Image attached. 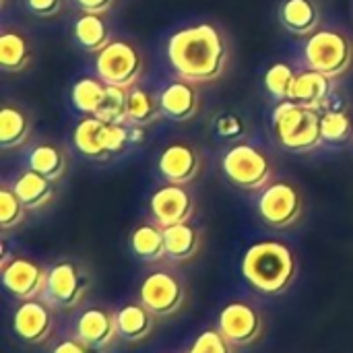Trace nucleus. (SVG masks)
<instances>
[{
	"mask_svg": "<svg viewBox=\"0 0 353 353\" xmlns=\"http://www.w3.org/2000/svg\"><path fill=\"white\" fill-rule=\"evenodd\" d=\"M168 58L180 79L190 83H209L223 72L228 50L219 29L201 23L184 27L170 37Z\"/></svg>",
	"mask_w": 353,
	"mask_h": 353,
	"instance_id": "nucleus-1",
	"label": "nucleus"
},
{
	"mask_svg": "<svg viewBox=\"0 0 353 353\" xmlns=\"http://www.w3.org/2000/svg\"><path fill=\"white\" fill-rule=\"evenodd\" d=\"M294 252L275 240H263L252 244L242 259V277L246 283L263 296H279L290 290L296 279Z\"/></svg>",
	"mask_w": 353,
	"mask_h": 353,
	"instance_id": "nucleus-2",
	"label": "nucleus"
},
{
	"mask_svg": "<svg viewBox=\"0 0 353 353\" xmlns=\"http://www.w3.org/2000/svg\"><path fill=\"white\" fill-rule=\"evenodd\" d=\"M273 130L281 147L296 153L312 151L325 141L319 110L300 105L292 99L279 101L273 110Z\"/></svg>",
	"mask_w": 353,
	"mask_h": 353,
	"instance_id": "nucleus-3",
	"label": "nucleus"
},
{
	"mask_svg": "<svg viewBox=\"0 0 353 353\" xmlns=\"http://www.w3.org/2000/svg\"><path fill=\"white\" fill-rule=\"evenodd\" d=\"M304 58L312 70L335 79L352 66L353 46L347 35L335 29H321L308 37Z\"/></svg>",
	"mask_w": 353,
	"mask_h": 353,
	"instance_id": "nucleus-4",
	"label": "nucleus"
},
{
	"mask_svg": "<svg viewBox=\"0 0 353 353\" xmlns=\"http://www.w3.org/2000/svg\"><path fill=\"white\" fill-rule=\"evenodd\" d=\"M225 178L242 190H261L271 182V161L265 153L250 145L232 147L221 161Z\"/></svg>",
	"mask_w": 353,
	"mask_h": 353,
	"instance_id": "nucleus-5",
	"label": "nucleus"
},
{
	"mask_svg": "<svg viewBox=\"0 0 353 353\" xmlns=\"http://www.w3.org/2000/svg\"><path fill=\"white\" fill-rule=\"evenodd\" d=\"M139 302L155 316H174L186 302L184 281L168 269H157L143 279L139 288Z\"/></svg>",
	"mask_w": 353,
	"mask_h": 353,
	"instance_id": "nucleus-6",
	"label": "nucleus"
},
{
	"mask_svg": "<svg viewBox=\"0 0 353 353\" xmlns=\"http://www.w3.org/2000/svg\"><path fill=\"white\" fill-rule=\"evenodd\" d=\"M97 79L114 87H134L143 70V58L128 41H110L95 60Z\"/></svg>",
	"mask_w": 353,
	"mask_h": 353,
	"instance_id": "nucleus-7",
	"label": "nucleus"
},
{
	"mask_svg": "<svg viewBox=\"0 0 353 353\" xmlns=\"http://www.w3.org/2000/svg\"><path fill=\"white\" fill-rule=\"evenodd\" d=\"M89 290V275L72 261H58L48 271L46 302L50 306L72 310L77 308Z\"/></svg>",
	"mask_w": 353,
	"mask_h": 353,
	"instance_id": "nucleus-8",
	"label": "nucleus"
},
{
	"mask_svg": "<svg viewBox=\"0 0 353 353\" xmlns=\"http://www.w3.org/2000/svg\"><path fill=\"white\" fill-rule=\"evenodd\" d=\"M259 215L267 225L288 230L302 217V196L288 182H271L259 199Z\"/></svg>",
	"mask_w": 353,
	"mask_h": 353,
	"instance_id": "nucleus-9",
	"label": "nucleus"
},
{
	"mask_svg": "<svg viewBox=\"0 0 353 353\" xmlns=\"http://www.w3.org/2000/svg\"><path fill=\"white\" fill-rule=\"evenodd\" d=\"M2 271V288L17 300H39L46 296L48 288V271L31 259L12 256Z\"/></svg>",
	"mask_w": 353,
	"mask_h": 353,
	"instance_id": "nucleus-10",
	"label": "nucleus"
},
{
	"mask_svg": "<svg viewBox=\"0 0 353 353\" xmlns=\"http://www.w3.org/2000/svg\"><path fill=\"white\" fill-rule=\"evenodd\" d=\"M217 329L234 347H248L263 335V316L252 304L236 300L225 304L219 312Z\"/></svg>",
	"mask_w": 353,
	"mask_h": 353,
	"instance_id": "nucleus-11",
	"label": "nucleus"
},
{
	"mask_svg": "<svg viewBox=\"0 0 353 353\" xmlns=\"http://www.w3.org/2000/svg\"><path fill=\"white\" fill-rule=\"evenodd\" d=\"M12 331L23 343H46L54 333V312L50 304L41 300L21 302L12 314Z\"/></svg>",
	"mask_w": 353,
	"mask_h": 353,
	"instance_id": "nucleus-12",
	"label": "nucleus"
},
{
	"mask_svg": "<svg viewBox=\"0 0 353 353\" xmlns=\"http://www.w3.org/2000/svg\"><path fill=\"white\" fill-rule=\"evenodd\" d=\"M153 221L161 228L190 221L194 213V201L182 184H165L157 188L149 201Z\"/></svg>",
	"mask_w": 353,
	"mask_h": 353,
	"instance_id": "nucleus-13",
	"label": "nucleus"
},
{
	"mask_svg": "<svg viewBox=\"0 0 353 353\" xmlns=\"http://www.w3.org/2000/svg\"><path fill=\"white\" fill-rule=\"evenodd\" d=\"M74 337H79L95 350L110 347L118 337L116 314L99 306L83 310L74 325Z\"/></svg>",
	"mask_w": 353,
	"mask_h": 353,
	"instance_id": "nucleus-14",
	"label": "nucleus"
},
{
	"mask_svg": "<svg viewBox=\"0 0 353 353\" xmlns=\"http://www.w3.org/2000/svg\"><path fill=\"white\" fill-rule=\"evenodd\" d=\"M159 174L170 184H182L186 186L192 182L201 172V159L196 151L190 145L174 143L165 147V151L159 155Z\"/></svg>",
	"mask_w": 353,
	"mask_h": 353,
	"instance_id": "nucleus-15",
	"label": "nucleus"
},
{
	"mask_svg": "<svg viewBox=\"0 0 353 353\" xmlns=\"http://www.w3.org/2000/svg\"><path fill=\"white\" fill-rule=\"evenodd\" d=\"M159 108L161 114L170 120L186 122L199 112V93L194 89V83L186 79H178L170 83L161 95H159Z\"/></svg>",
	"mask_w": 353,
	"mask_h": 353,
	"instance_id": "nucleus-16",
	"label": "nucleus"
},
{
	"mask_svg": "<svg viewBox=\"0 0 353 353\" xmlns=\"http://www.w3.org/2000/svg\"><path fill=\"white\" fill-rule=\"evenodd\" d=\"M74 147L81 155L89 159H105L110 155L108 151V122L99 120L97 116L83 118L74 132H72Z\"/></svg>",
	"mask_w": 353,
	"mask_h": 353,
	"instance_id": "nucleus-17",
	"label": "nucleus"
},
{
	"mask_svg": "<svg viewBox=\"0 0 353 353\" xmlns=\"http://www.w3.org/2000/svg\"><path fill=\"white\" fill-rule=\"evenodd\" d=\"M128 244H130L132 254L143 263L153 265V263H161L163 259H168L163 228L157 225L155 221L141 223L139 228H134L128 238Z\"/></svg>",
	"mask_w": 353,
	"mask_h": 353,
	"instance_id": "nucleus-18",
	"label": "nucleus"
},
{
	"mask_svg": "<svg viewBox=\"0 0 353 353\" xmlns=\"http://www.w3.org/2000/svg\"><path fill=\"white\" fill-rule=\"evenodd\" d=\"M153 316L141 302L124 304L116 312L118 337L128 343H141L153 333Z\"/></svg>",
	"mask_w": 353,
	"mask_h": 353,
	"instance_id": "nucleus-19",
	"label": "nucleus"
},
{
	"mask_svg": "<svg viewBox=\"0 0 353 353\" xmlns=\"http://www.w3.org/2000/svg\"><path fill=\"white\" fill-rule=\"evenodd\" d=\"M329 91H331V79L327 74L319 72V70L308 68V70L296 74L290 99L300 103V105L319 110L327 101Z\"/></svg>",
	"mask_w": 353,
	"mask_h": 353,
	"instance_id": "nucleus-20",
	"label": "nucleus"
},
{
	"mask_svg": "<svg viewBox=\"0 0 353 353\" xmlns=\"http://www.w3.org/2000/svg\"><path fill=\"white\" fill-rule=\"evenodd\" d=\"M163 238L165 252L172 263H188L201 250V232L188 221L163 228Z\"/></svg>",
	"mask_w": 353,
	"mask_h": 353,
	"instance_id": "nucleus-21",
	"label": "nucleus"
},
{
	"mask_svg": "<svg viewBox=\"0 0 353 353\" xmlns=\"http://www.w3.org/2000/svg\"><path fill=\"white\" fill-rule=\"evenodd\" d=\"M12 190H14V194L21 199V203L27 209H41V207H46L54 199L52 180H48L46 176H41V174H37L33 170L23 172L14 180Z\"/></svg>",
	"mask_w": 353,
	"mask_h": 353,
	"instance_id": "nucleus-22",
	"label": "nucleus"
},
{
	"mask_svg": "<svg viewBox=\"0 0 353 353\" xmlns=\"http://www.w3.org/2000/svg\"><path fill=\"white\" fill-rule=\"evenodd\" d=\"M279 19L294 35H308L319 25V8L312 0H285L281 4Z\"/></svg>",
	"mask_w": 353,
	"mask_h": 353,
	"instance_id": "nucleus-23",
	"label": "nucleus"
},
{
	"mask_svg": "<svg viewBox=\"0 0 353 353\" xmlns=\"http://www.w3.org/2000/svg\"><path fill=\"white\" fill-rule=\"evenodd\" d=\"M31 60L29 41L21 31L6 29L0 35V66L6 72H19L23 70Z\"/></svg>",
	"mask_w": 353,
	"mask_h": 353,
	"instance_id": "nucleus-24",
	"label": "nucleus"
},
{
	"mask_svg": "<svg viewBox=\"0 0 353 353\" xmlns=\"http://www.w3.org/2000/svg\"><path fill=\"white\" fill-rule=\"evenodd\" d=\"M74 37L87 52H101L110 43V31L101 14L83 12L74 23Z\"/></svg>",
	"mask_w": 353,
	"mask_h": 353,
	"instance_id": "nucleus-25",
	"label": "nucleus"
},
{
	"mask_svg": "<svg viewBox=\"0 0 353 353\" xmlns=\"http://www.w3.org/2000/svg\"><path fill=\"white\" fill-rule=\"evenodd\" d=\"M29 170L46 176L52 182H56L64 176L66 157H64L60 147H56L52 143H41L29 155Z\"/></svg>",
	"mask_w": 353,
	"mask_h": 353,
	"instance_id": "nucleus-26",
	"label": "nucleus"
},
{
	"mask_svg": "<svg viewBox=\"0 0 353 353\" xmlns=\"http://www.w3.org/2000/svg\"><path fill=\"white\" fill-rule=\"evenodd\" d=\"M29 137V118L12 105L0 110V147L14 149L21 147Z\"/></svg>",
	"mask_w": 353,
	"mask_h": 353,
	"instance_id": "nucleus-27",
	"label": "nucleus"
},
{
	"mask_svg": "<svg viewBox=\"0 0 353 353\" xmlns=\"http://www.w3.org/2000/svg\"><path fill=\"white\" fill-rule=\"evenodd\" d=\"M108 85L101 79H93V77H85L79 79L72 87V103L81 114H89L93 116L105 95Z\"/></svg>",
	"mask_w": 353,
	"mask_h": 353,
	"instance_id": "nucleus-28",
	"label": "nucleus"
},
{
	"mask_svg": "<svg viewBox=\"0 0 353 353\" xmlns=\"http://www.w3.org/2000/svg\"><path fill=\"white\" fill-rule=\"evenodd\" d=\"M159 105L153 99L151 93H147L141 87H130L128 89V108H126V122L132 126H145L151 124L157 114H159Z\"/></svg>",
	"mask_w": 353,
	"mask_h": 353,
	"instance_id": "nucleus-29",
	"label": "nucleus"
},
{
	"mask_svg": "<svg viewBox=\"0 0 353 353\" xmlns=\"http://www.w3.org/2000/svg\"><path fill=\"white\" fill-rule=\"evenodd\" d=\"M126 108H128V89L108 85L103 101L93 116H97L108 124H120L126 122Z\"/></svg>",
	"mask_w": 353,
	"mask_h": 353,
	"instance_id": "nucleus-30",
	"label": "nucleus"
},
{
	"mask_svg": "<svg viewBox=\"0 0 353 353\" xmlns=\"http://www.w3.org/2000/svg\"><path fill=\"white\" fill-rule=\"evenodd\" d=\"M296 74L298 72H294V68L290 64L277 62L265 72V87L277 101H285V99H290Z\"/></svg>",
	"mask_w": 353,
	"mask_h": 353,
	"instance_id": "nucleus-31",
	"label": "nucleus"
},
{
	"mask_svg": "<svg viewBox=\"0 0 353 353\" xmlns=\"http://www.w3.org/2000/svg\"><path fill=\"white\" fill-rule=\"evenodd\" d=\"M27 207L21 203V199L14 194L12 188L2 186L0 188V228L12 230L23 223Z\"/></svg>",
	"mask_w": 353,
	"mask_h": 353,
	"instance_id": "nucleus-32",
	"label": "nucleus"
},
{
	"mask_svg": "<svg viewBox=\"0 0 353 353\" xmlns=\"http://www.w3.org/2000/svg\"><path fill=\"white\" fill-rule=\"evenodd\" d=\"M321 130L323 139L329 143H341L352 134V120L345 112L329 110L321 114Z\"/></svg>",
	"mask_w": 353,
	"mask_h": 353,
	"instance_id": "nucleus-33",
	"label": "nucleus"
},
{
	"mask_svg": "<svg viewBox=\"0 0 353 353\" xmlns=\"http://www.w3.org/2000/svg\"><path fill=\"white\" fill-rule=\"evenodd\" d=\"M186 353H234V345L219 329H207L196 335Z\"/></svg>",
	"mask_w": 353,
	"mask_h": 353,
	"instance_id": "nucleus-34",
	"label": "nucleus"
},
{
	"mask_svg": "<svg viewBox=\"0 0 353 353\" xmlns=\"http://www.w3.org/2000/svg\"><path fill=\"white\" fill-rule=\"evenodd\" d=\"M128 143H130V130L124 126V122L108 124V151H110V155L122 153Z\"/></svg>",
	"mask_w": 353,
	"mask_h": 353,
	"instance_id": "nucleus-35",
	"label": "nucleus"
},
{
	"mask_svg": "<svg viewBox=\"0 0 353 353\" xmlns=\"http://www.w3.org/2000/svg\"><path fill=\"white\" fill-rule=\"evenodd\" d=\"M215 128H217V134L219 137H223V139H236V137H240L244 132V122L238 116H234V114H225V116H221L217 120Z\"/></svg>",
	"mask_w": 353,
	"mask_h": 353,
	"instance_id": "nucleus-36",
	"label": "nucleus"
},
{
	"mask_svg": "<svg viewBox=\"0 0 353 353\" xmlns=\"http://www.w3.org/2000/svg\"><path fill=\"white\" fill-rule=\"evenodd\" d=\"M52 353H101V350H95L91 345H87L85 341H81L79 337H70V339H64L60 341Z\"/></svg>",
	"mask_w": 353,
	"mask_h": 353,
	"instance_id": "nucleus-37",
	"label": "nucleus"
},
{
	"mask_svg": "<svg viewBox=\"0 0 353 353\" xmlns=\"http://www.w3.org/2000/svg\"><path fill=\"white\" fill-rule=\"evenodd\" d=\"M27 6L37 17H54L60 10L62 0H27Z\"/></svg>",
	"mask_w": 353,
	"mask_h": 353,
	"instance_id": "nucleus-38",
	"label": "nucleus"
},
{
	"mask_svg": "<svg viewBox=\"0 0 353 353\" xmlns=\"http://www.w3.org/2000/svg\"><path fill=\"white\" fill-rule=\"evenodd\" d=\"M83 12H93V14H103L112 8L114 0H77Z\"/></svg>",
	"mask_w": 353,
	"mask_h": 353,
	"instance_id": "nucleus-39",
	"label": "nucleus"
},
{
	"mask_svg": "<svg viewBox=\"0 0 353 353\" xmlns=\"http://www.w3.org/2000/svg\"><path fill=\"white\" fill-rule=\"evenodd\" d=\"M143 139V130L141 128H132L130 130V143H139Z\"/></svg>",
	"mask_w": 353,
	"mask_h": 353,
	"instance_id": "nucleus-40",
	"label": "nucleus"
}]
</instances>
